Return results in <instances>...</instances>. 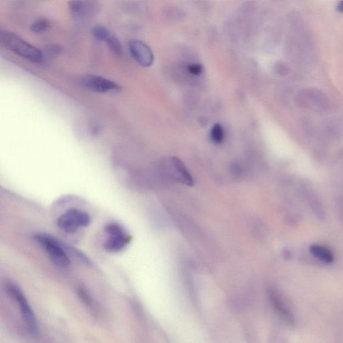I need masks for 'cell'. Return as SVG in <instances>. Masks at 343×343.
Segmentation results:
<instances>
[{"instance_id":"277c9868","label":"cell","mask_w":343,"mask_h":343,"mask_svg":"<svg viewBox=\"0 0 343 343\" xmlns=\"http://www.w3.org/2000/svg\"><path fill=\"white\" fill-rule=\"evenodd\" d=\"M91 223V216L86 211L72 208L65 211L57 219L56 224L67 234H74L81 227H87Z\"/></svg>"},{"instance_id":"7c38bea8","label":"cell","mask_w":343,"mask_h":343,"mask_svg":"<svg viewBox=\"0 0 343 343\" xmlns=\"http://www.w3.org/2000/svg\"><path fill=\"white\" fill-rule=\"evenodd\" d=\"M225 138V131L221 124H216L213 125L211 130V138L213 142L221 144Z\"/></svg>"},{"instance_id":"9a60e30c","label":"cell","mask_w":343,"mask_h":343,"mask_svg":"<svg viewBox=\"0 0 343 343\" xmlns=\"http://www.w3.org/2000/svg\"><path fill=\"white\" fill-rule=\"evenodd\" d=\"M49 26V23L45 19L38 20L34 22L30 26L31 31L34 33H41L46 31Z\"/></svg>"},{"instance_id":"52a82bcc","label":"cell","mask_w":343,"mask_h":343,"mask_svg":"<svg viewBox=\"0 0 343 343\" xmlns=\"http://www.w3.org/2000/svg\"><path fill=\"white\" fill-rule=\"evenodd\" d=\"M131 56L141 66L149 67L153 65L155 56L151 48L139 40H131L128 43Z\"/></svg>"},{"instance_id":"8fae6325","label":"cell","mask_w":343,"mask_h":343,"mask_svg":"<svg viewBox=\"0 0 343 343\" xmlns=\"http://www.w3.org/2000/svg\"><path fill=\"white\" fill-rule=\"evenodd\" d=\"M86 2L83 1H71L69 3L70 14L74 17L82 16L85 12Z\"/></svg>"},{"instance_id":"7a4b0ae2","label":"cell","mask_w":343,"mask_h":343,"mask_svg":"<svg viewBox=\"0 0 343 343\" xmlns=\"http://www.w3.org/2000/svg\"><path fill=\"white\" fill-rule=\"evenodd\" d=\"M34 239L47 252L50 260L59 268H68L70 265V260L65 245L51 236L45 234H37Z\"/></svg>"},{"instance_id":"ac0fdd59","label":"cell","mask_w":343,"mask_h":343,"mask_svg":"<svg viewBox=\"0 0 343 343\" xmlns=\"http://www.w3.org/2000/svg\"><path fill=\"white\" fill-rule=\"evenodd\" d=\"M338 12L343 13V1L340 2L337 5Z\"/></svg>"},{"instance_id":"ba28073f","label":"cell","mask_w":343,"mask_h":343,"mask_svg":"<svg viewBox=\"0 0 343 343\" xmlns=\"http://www.w3.org/2000/svg\"><path fill=\"white\" fill-rule=\"evenodd\" d=\"M268 296H269L270 302L272 307L274 308L278 315L289 324H293L294 315L278 292L273 289L270 290Z\"/></svg>"},{"instance_id":"5b68a950","label":"cell","mask_w":343,"mask_h":343,"mask_svg":"<svg viewBox=\"0 0 343 343\" xmlns=\"http://www.w3.org/2000/svg\"><path fill=\"white\" fill-rule=\"evenodd\" d=\"M6 289L8 293L18 303L20 310L28 330L32 335H36L39 333V327L36 318L23 292L17 285L13 283H8Z\"/></svg>"},{"instance_id":"4fadbf2b","label":"cell","mask_w":343,"mask_h":343,"mask_svg":"<svg viewBox=\"0 0 343 343\" xmlns=\"http://www.w3.org/2000/svg\"><path fill=\"white\" fill-rule=\"evenodd\" d=\"M91 32L94 38L100 41L106 42L111 35L109 30L102 26H94Z\"/></svg>"},{"instance_id":"3957f363","label":"cell","mask_w":343,"mask_h":343,"mask_svg":"<svg viewBox=\"0 0 343 343\" xmlns=\"http://www.w3.org/2000/svg\"><path fill=\"white\" fill-rule=\"evenodd\" d=\"M104 232L107 238L103 244V247L109 253L122 252L130 242L131 236L119 223L107 224L104 227Z\"/></svg>"},{"instance_id":"6da1fadb","label":"cell","mask_w":343,"mask_h":343,"mask_svg":"<svg viewBox=\"0 0 343 343\" xmlns=\"http://www.w3.org/2000/svg\"><path fill=\"white\" fill-rule=\"evenodd\" d=\"M0 42L4 47L26 60L34 63H39L43 61V55L41 50L14 32L1 30Z\"/></svg>"},{"instance_id":"9c48e42d","label":"cell","mask_w":343,"mask_h":343,"mask_svg":"<svg viewBox=\"0 0 343 343\" xmlns=\"http://www.w3.org/2000/svg\"><path fill=\"white\" fill-rule=\"evenodd\" d=\"M172 164H173V168L175 169L176 173L177 174V175L179 177V179L188 186L193 185V178L188 170H186L183 163H182V162L178 158H173L172 159Z\"/></svg>"},{"instance_id":"5bb4252c","label":"cell","mask_w":343,"mask_h":343,"mask_svg":"<svg viewBox=\"0 0 343 343\" xmlns=\"http://www.w3.org/2000/svg\"><path fill=\"white\" fill-rule=\"evenodd\" d=\"M107 45L108 46L109 49L111 50L113 53L117 55L122 54V47L121 43L119 40L114 36L113 35H111L106 42Z\"/></svg>"},{"instance_id":"e0dca14e","label":"cell","mask_w":343,"mask_h":343,"mask_svg":"<svg viewBox=\"0 0 343 343\" xmlns=\"http://www.w3.org/2000/svg\"><path fill=\"white\" fill-rule=\"evenodd\" d=\"M188 72H190L191 74L195 76L200 75L203 71V67L200 64L194 63L191 64L188 67Z\"/></svg>"},{"instance_id":"30bf717a","label":"cell","mask_w":343,"mask_h":343,"mask_svg":"<svg viewBox=\"0 0 343 343\" xmlns=\"http://www.w3.org/2000/svg\"><path fill=\"white\" fill-rule=\"evenodd\" d=\"M310 251L316 258L319 259L323 262L331 263L334 260L333 253L324 246L312 245L310 247Z\"/></svg>"},{"instance_id":"2e32d148","label":"cell","mask_w":343,"mask_h":343,"mask_svg":"<svg viewBox=\"0 0 343 343\" xmlns=\"http://www.w3.org/2000/svg\"><path fill=\"white\" fill-rule=\"evenodd\" d=\"M78 294L79 296H80L81 300L85 302V304H87L88 307H91L92 300H91V297H90L89 294H88L87 290H86L84 288L79 287L78 289Z\"/></svg>"},{"instance_id":"8992f818","label":"cell","mask_w":343,"mask_h":343,"mask_svg":"<svg viewBox=\"0 0 343 343\" xmlns=\"http://www.w3.org/2000/svg\"><path fill=\"white\" fill-rule=\"evenodd\" d=\"M79 81L82 87L94 93H107L120 89V86L113 81L93 74H85Z\"/></svg>"}]
</instances>
